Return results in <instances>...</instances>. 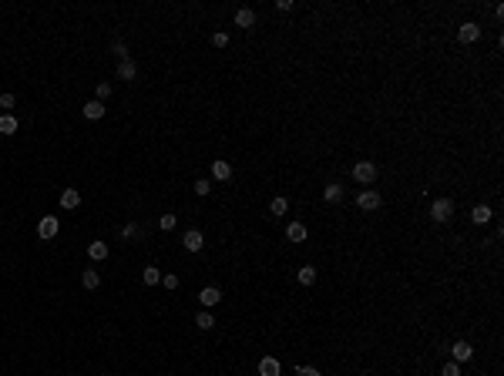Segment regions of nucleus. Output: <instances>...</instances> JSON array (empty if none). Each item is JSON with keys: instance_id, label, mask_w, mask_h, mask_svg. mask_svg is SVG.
I'll return each mask as SVG.
<instances>
[{"instance_id": "obj_1", "label": "nucleus", "mask_w": 504, "mask_h": 376, "mask_svg": "<svg viewBox=\"0 0 504 376\" xmlns=\"http://www.w3.org/2000/svg\"><path fill=\"white\" fill-rule=\"evenodd\" d=\"M450 215H454V202L450 198H437L430 205V218L434 222H450Z\"/></svg>"}, {"instance_id": "obj_2", "label": "nucleus", "mask_w": 504, "mask_h": 376, "mask_svg": "<svg viewBox=\"0 0 504 376\" xmlns=\"http://www.w3.org/2000/svg\"><path fill=\"white\" fill-rule=\"evenodd\" d=\"M353 178H356L360 185L376 182V165L373 161H356V165H353Z\"/></svg>"}, {"instance_id": "obj_3", "label": "nucleus", "mask_w": 504, "mask_h": 376, "mask_svg": "<svg viewBox=\"0 0 504 376\" xmlns=\"http://www.w3.org/2000/svg\"><path fill=\"white\" fill-rule=\"evenodd\" d=\"M57 232H61V222H57V215H44V218L37 222V235H40L44 242H51Z\"/></svg>"}, {"instance_id": "obj_4", "label": "nucleus", "mask_w": 504, "mask_h": 376, "mask_svg": "<svg viewBox=\"0 0 504 376\" xmlns=\"http://www.w3.org/2000/svg\"><path fill=\"white\" fill-rule=\"evenodd\" d=\"M182 245H185V252H199V248L205 245V235H202L199 229H188V232L182 235Z\"/></svg>"}, {"instance_id": "obj_5", "label": "nucleus", "mask_w": 504, "mask_h": 376, "mask_svg": "<svg viewBox=\"0 0 504 376\" xmlns=\"http://www.w3.org/2000/svg\"><path fill=\"white\" fill-rule=\"evenodd\" d=\"M477 37H481V27L474 24V20H467V24L457 27V40H461V44H474Z\"/></svg>"}, {"instance_id": "obj_6", "label": "nucleus", "mask_w": 504, "mask_h": 376, "mask_svg": "<svg viewBox=\"0 0 504 376\" xmlns=\"http://www.w3.org/2000/svg\"><path fill=\"white\" fill-rule=\"evenodd\" d=\"M450 353H454V363H467L474 356V346L467 343V339H457V343L450 346Z\"/></svg>"}, {"instance_id": "obj_7", "label": "nucleus", "mask_w": 504, "mask_h": 376, "mask_svg": "<svg viewBox=\"0 0 504 376\" xmlns=\"http://www.w3.org/2000/svg\"><path fill=\"white\" fill-rule=\"evenodd\" d=\"M235 27H242V31H252V27H256V10L239 7V10H235Z\"/></svg>"}, {"instance_id": "obj_8", "label": "nucleus", "mask_w": 504, "mask_h": 376, "mask_svg": "<svg viewBox=\"0 0 504 376\" xmlns=\"http://www.w3.org/2000/svg\"><path fill=\"white\" fill-rule=\"evenodd\" d=\"M356 205H360L363 212H373V208H380V192H373V188H367V192H360V198H356Z\"/></svg>"}, {"instance_id": "obj_9", "label": "nucleus", "mask_w": 504, "mask_h": 376, "mask_svg": "<svg viewBox=\"0 0 504 376\" xmlns=\"http://www.w3.org/2000/svg\"><path fill=\"white\" fill-rule=\"evenodd\" d=\"M199 303L205 306V309H212V306H219V303H222V292H219L215 286H205V289L199 292Z\"/></svg>"}, {"instance_id": "obj_10", "label": "nucleus", "mask_w": 504, "mask_h": 376, "mask_svg": "<svg viewBox=\"0 0 504 376\" xmlns=\"http://www.w3.org/2000/svg\"><path fill=\"white\" fill-rule=\"evenodd\" d=\"M279 373H282V366L276 356H262L259 360V376H279Z\"/></svg>"}, {"instance_id": "obj_11", "label": "nucleus", "mask_w": 504, "mask_h": 376, "mask_svg": "<svg viewBox=\"0 0 504 376\" xmlns=\"http://www.w3.org/2000/svg\"><path fill=\"white\" fill-rule=\"evenodd\" d=\"M212 178L215 182H229L232 178V165L229 161H212Z\"/></svg>"}, {"instance_id": "obj_12", "label": "nucleus", "mask_w": 504, "mask_h": 376, "mask_svg": "<svg viewBox=\"0 0 504 376\" xmlns=\"http://www.w3.org/2000/svg\"><path fill=\"white\" fill-rule=\"evenodd\" d=\"M104 111H108V108H104V101H98V97H94V101H88V104H84V118H88V121H98V118H104Z\"/></svg>"}, {"instance_id": "obj_13", "label": "nucleus", "mask_w": 504, "mask_h": 376, "mask_svg": "<svg viewBox=\"0 0 504 376\" xmlns=\"http://www.w3.org/2000/svg\"><path fill=\"white\" fill-rule=\"evenodd\" d=\"M491 218H494V212H491L488 205H474V212H471V222L474 225H488Z\"/></svg>"}, {"instance_id": "obj_14", "label": "nucleus", "mask_w": 504, "mask_h": 376, "mask_svg": "<svg viewBox=\"0 0 504 376\" xmlns=\"http://www.w3.org/2000/svg\"><path fill=\"white\" fill-rule=\"evenodd\" d=\"M286 239L289 242H306V225L303 222H289L286 225Z\"/></svg>"}, {"instance_id": "obj_15", "label": "nucleus", "mask_w": 504, "mask_h": 376, "mask_svg": "<svg viewBox=\"0 0 504 376\" xmlns=\"http://www.w3.org/2000/svg\"><path fill=\"white\" fill-rule=\"evenodd\" d=\"M81 205V192L78 188H64L61 192V208H78Z\"/></svg>"}, {"instance_id": "obj_16", "label": "nucleus", "mask_w": 504, "mask_h": 376, "mask_svg": "<svg viewBox=\"0 0 504 376\" xmlns=\"http://www.w3.org/2000/svg\"><path fill=\"white\" fill-rule=\"evenodd\" d=\"M88 256L94 259V262L108 259V242H91V245H88Z\"/></svg>"}, {"instance_id": "obj_17", "label": "nucleus", "mask_w": 504, "mask_h": 376, "mask_svg": "<svg viewBox=\"0 0 504 376\" xmlns=\"http://www.w3.org/2000/svg\"><path fill=\"white\" fill-rule=\"evenodd\" d=\"M81 286L84 289H98L101 286V275H98L94 269H84V272H81Z\"/></svg>"}, {"instance_id": "obj_18", "label": "nucleus", "mask_w": 504, "mask_h": 376, "mask_svg": "<svg viewBox=\"0 0 504 376\" xmlns=\"http://www.w3.org/2000/svg\"><path fill=\"white\" fill-rule=\"evenodd\" d=\"M135 74H138V67H135V61H121L118 64V78H125V81H135Z\"/></svg>"}, {"instance_id": "obj_19", "label": "nucleus", "mask_w": 504, "mask_h": 376, "mask_svg": "<svg viewBox=\"0 0 504 376\" xmlns=\"http://www.w3.org/2000/svg\"><path fill=\"white\" fill-rule=\"evenodd\" d=\"M195 326L199 329H215V316H212L208 309H202L199 316H195Z\"/></svg>"}, {"instance_id": "obj_20", "label": "nucleus", "mask_w": 504, "mask_h": 376, "mask_svg": "<svg viewBox=\"0 0 504 376\" xmlns=\"http://www.w3.org/2000/svg\"><path fill=\"white\" fill-rule=\"evenodd\" d=\"M296 279H299V286H313V282H316V269H313V265H303L296 272Z\"/></svg>"}, {"instance_id": "obj_21", "label": "nucleus", "mask_w": 504, "mask_h": 376, "mask_svg": "<svg viewBox=\"0 0 504 376\" xmlns=\"http://www.w3.org/2000/svg\"><path fill=\"white\" fill-rule=\"evenodd\" d=\"M17 131V118L14 114H0V135H14Z\"/></svg>"}, {"instance_id": "obj_22", "label": "nucleus", "mask_w": 504, "mask_h": 376, "mask_svg": "<svg viewBox=\"0 0 504 376\" xmlns=\"http://www.w3.org/2000/svg\"><path fill=\"white\" fill-rule=\"evenodd\" d=\"M323 198H326V202H340V198H343V185H326V192H323Z\"/></svg>"}, {"instance_id": "obj_23", "label": "nucleus", "mask_w": 504, "mask_h": 376, "mask_svg": "<svg viewBox=\"0 0 504 376\" xmlns=\"http://www.w3.org/2000/svg\"><path fill=\"white\" fill-rule=\"evenodd\" d=\"M141 279H145V282H148V286H158V282H161V272H158V269H155V265H145V272H141Z\"/></svg>"}, {"instance_id": "obj_24", "label": "nucleus", "mask_w": 504, "mask_h": 376, "mask_svg": "<svg viewBox=\"0 0 504 376\" xmlns=\"http://www.w3.org/2000/svg\"><path fill=\"white\" fill-rule=\"evenodd\" d=\"M286 208H289L286 198H272L269 202V212H272V215H286Z\"/></svg>"}, {"instance_id": "obj_25", "label": "nucleus", "mask_w": 504, "mask_h": 376, "mask_svg": "<svg viewBox=\"0 0 504 376\" xmlns=\"http://www.w3.org/2000/svg\"><path fill=\"white\" fill-rule=\"evenodd\" d=\"M111 54L121 57V61H128V47H125V40H114V44H111Z\"/></svg>"}, {"instance_id": "obj_26", "label": "nucleus", "mask_w": 504, "mask_h": 376, "mask_svg": "<svg viewBox=\"0 0 504 376\" xmlns=\"http://www.w3.org/2000/svg\"><path fill=\"white\" fill-rule=\"evenodd\" d=\"M94 94H98V101H108V97H111V84H108V81H101V84L94 88Z\"/></svg>"}, {"instance_id": "obj_27", "label": "nucleus", "mask_w": 504, "mask_h": 376, "mask_svg": "<svg viewBox=\"0 0 504 376\" xmlns=\"http://www.w3.org/2000/svg\"><path fill=\"white\" fill-rule=\"evenodd\" d=\"M192 188H195V195H208V192H212V182H208V178H199Z\"/></svg>"}, {"instance_id": "obj_28", "label": "nucleus", "mask_w": 504, "mask_h": 376, "mask_svg": "<svg viewBox=\"0 0 504 376\" xmlns=\"http://www.w3.org/2000/svg\"><path fill=\"white\" fill-rule=\"evenodd\" d=\"M175 222H178L175 215H161V222H158V225H161V232H172V229H175Z\"/></svg>"}, {"instance_id": "obj_29", "label": "nucleus", "mask_w": 504, "mask_h": 376, "mask_svg": "<svg viewBox=\"0 0 504 376\" xmlns=\"http://www.w3.org/2000/svg\"><path fill=\"white\" fill-rule=\"evenodd\" d=\"M212 44H215V47H225V44H229V34H225V31H215V34H212Z\"/></svg>"}, {"instance_id": "obj_30", "label": "nucleus", "mask_w": 504, "mask_h": 376, "mask_svg": "<svg viewBox=\"0 0 504 376\" xmlns=\"http://www.w3.org/2000/svg\"><path fill=\"white\" fill-rule=\"evenodd\" d=\"M121 235H125V239H135V235H141V229H138V225H125Z\"/></svg>"}, {"instance_id": "obj_31", "label": "nucleus", "mask_w": 504, "mask_h": 376, "mask_svg": "<svg viewBox=\"0 0 504 376\" xmlns=\"http://www.w3.org/2000/svg\"><path fill=\"white\" fill-rule=\"evenodd\" d=\"M0 108H4V114L14 108V94H0Z\"/></svg>"}, {"instance_id": "obj_32", "label": "nucleus", "mask_w": 504, "mask_h": 376, "mask_svg": "<svg viewBox=\"0 0 504 376\" xmlns=\"http://www.w3.org/2000/svg\"><path fill=\"white\" fill-rule=\"evenodd\" d=\"M296 376H323V373H320L316 366H299V369H296Z\"/></svg>"}, {"instance_id": "obj_33", "label": "nucleus", "mask_w": 504, "mask_h": 376, "mask_svg": "<svg viewBox=\"0 0 504 376\" xmlns=\"http://www.w3.org/2000/svg\"><path fill=\"white\" fill-rule=\"evenodd\" d=\"M161 286L165 289H178V275H161Z\"/></svg>"}, {"instance_id": "obj_34", "label": "nucleus", "mask_w": 504, "mask_h": 376, "mask_svg": "<svg viewBox=\"0 0 504 376\" xmlns=\"http://www.w3.org/2000/svg\"><path fill=\"white\" fill-rule=\"evenodd\" d=\"M444 376H461V366H457V363H447V366H444Z\"/></svg>"}]
</instances>
